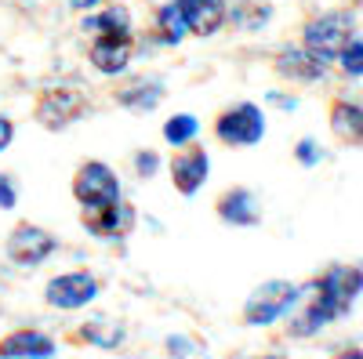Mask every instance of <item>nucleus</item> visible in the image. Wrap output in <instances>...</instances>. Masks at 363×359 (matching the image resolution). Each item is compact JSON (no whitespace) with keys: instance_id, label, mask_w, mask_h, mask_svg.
<instances>
[{"instance_id":"nucleus-1","label":"nucleus","mask_w":363,"mask_h":359,"mask_svg":"<svg viewBox=\"0 0 363 359\" xmlns=\"http://www.w3.org/2000/svg\"><path fill=\"white\" fill-rule=\"evenodd\" d=\"M298 302H301V287L298 283L269 280V283L255 287L251 297L244 302V323L247 326H272V323H280Z\"/></svg>"},{"instance_id":"nucleus-2","label":"nucleus","mask_w":363,"mask_h":359,"mask_svg":"<svg viewBox=\"0 0 363 359\" xmlns=\"http://www.w3.org/2000/svg\"><path fill=\"white\" fill-rule=\"evenodd\" d=\"M306 51L316 58V62H338V55L349 47L352 40V15L345 11H330V15H320L306 25Z\"/></svg>"},{"instance_id":"nucleus-3","label":"nucleus","mask_w":363,"mask_h":359,"mask_svg":"<svg viewBox=\"0 0 363 359\" xmlns=\"http://www.w3.org/2000/svg\"><path fill=\"white\" fill-rule=\"evenodd\" d=\"M309 287H313L338 316H345V312L359 302V294H363V268H359V265H327Z\"/></svg>"},{"instance_id":"nucleus-4","label":"nucleus","mask_w":363,"mask_h":359,"mask_svg":"<svg viewBox=\"0 0 363 359\" xmlns=\"http://www.w3.org/2000/svg\"><path fill=\"white\" fill-rule=\"evenodd\" d=\"M215 138L229 149H247L265 138V116L255 102H240L215 120Z\"/></svg>"},{"instance_id":"nucleus-5","label":"nucleus","mask_w":363,"mask_h":359,"mask_svg":"<svg viewBox=\"0 0 363 359\" xmlns=\"http://www.w3.org/2000/svg\"><path fill=\"white\" fill-rule=\"evenodd\" d=\"M73 196L80 207H113L120 203V178L102 160H87L73 174Z\"/></svg>"},{"instance_id":"nucleus-6","label":"nucleus","mask_w":363,"mask_h":359,"mask_svg":"<svg viewBox=\"0 0 363 359\" xmlns=\"http://www.w3.org/2000/svg\"><path fill=\"white\" fill-rule=\"evenodd\" d=\"M99 297V280L91 276V273H62V276H55L48 280L44 287V302L51 309H62V312H77V309H87L91 302Z\"/></svg>"},{"instance_id":"nucleus-7","label":"nucleus","mask_w":363,"mask_h":359,"mask_svg":"<svg viewBox=\"0 0 363 359\" xmlns=\"http://www.w3.org/2000/svg\"><path fill=\"white\" fill-rule=\"evenodd\" d=\"M87 113V98L77 87H48L37 98V120L48 131H62Z\"/></svg>"},{"instance_id":"nucleus-8","label":"nucleus","mask_w":363,"mask_h":359,"mask_svg":"<svg viewBox=\"0 0 363 359\" xmlns=\"http://www.w3.org/2000/svg\"><path fill=\"white\" fill-rule=\"evenodd\" d=\"M55 251H58V239H55L48 229H40V225L22 222V225H15L11 236H8V258H11L15 265H22V268H37V265L48 261Z\"/></svg>"},{"instance_id":"nucleus-9","label":"nucleus","mask_w":363,"mask_h":359,"mask_svg":"<svg viewBox=\"0 0 363 359\" xmlns=\"http://www.w3.org/2000/svg\"><path fill=\"white\" fill-rule=\"evenodd\" d=\"M80 225L95 239H124L135 229V207L113 203V207H84Z\"/></svg>"},{"instance_id":"nucleus-10","label":"nucleus","mask_w":363,"mask_h":359,"mask_svg":"<svg viewBox=\"0 0 363 359\" xmlns=\"http://www.w3.org/2000/svg\"><path fill=\"white\" fill-rule=\"evenodd\" d=\"M55 338L37 326H18L8 338H0V359H51Z\"/></svg>"},{"instance_id":"nucleus-11","label":"nucleus","mask_w":363,"mask_h":359,"mask_svg":"<svg viewBox=\"0 0 363 359\" xmlns=\"http://www.w3.org/2000/svg\"><path fill=\"white\" fill-rule=\"evenodd\" d=\"M313 290V287H309ZM306 297V305H301L298 312H287V334L291 338H313V334H320L327 323H335L338 319V312L330 309L323 297L313 290V294H301Z\"/></svg>"},{"instance_id":"nucleus-12","label":"nucleus","mask_w":363,"mask_h":359,"mask_svg":"<svg viewBox=\"0 0 363 359\" xmlns=\"http://www.w3.org/2000/svg\"><path fill=\"white\" fill-rule=\"evenodd\" d=\"M207 171H211V160L203 149H182L171 160V182L182 196H196L200 186L207 182Z\"/></svg>"},{"instance_id":"nucleus-13","label":"nucleus","mask_w":363,"mask_h":359,"mask_svg":"<svg viewBox=\"0 0 363 359\" xmlns=\"http://www.w3.org/2000/svg\"><path fill=\"white\" fill-rule=\"evenodd\" d=\"M215 211H218V218H222L225 225H233V229H251V225L262 222V207H258L255 193H251V189H240V186H236V189H225V193L218 196Z\"/></svg>"},{"instance_id":"nucleus-14","label":"nucleus","mask_w":363,"mask_h":359,"mask_svg":"<svg viewBox=\"0 0 363 359\" xmlns=\"http://www.w3.org/2000/svg\"><path fill=\"white\" fill-rule=\"evenodd\" d=\"M131 55H135L131 33L128 37H99L95 44H91V66H95L99 73H106V76H116V73L128 69Z\"/></svg>"},{"instance_id":"nucleus-15","label":"nucleus","mask_w":363,"mask_h":359,"mask_svg":"<svg viewBox=\"0 0 363 359\" xmlns=\"http://www.w3.org/2000/svg\"><path fill=\"white\" fill-rule=\"evenodd\" d=\"M174 4L186 15L189 33H196V37L218 33L225 22V0H174Z\"/></svg>"},{"instance_id":"nucleus-16","label":"nucleus","mask_w":363,"mask_h":359,"mask_svg":"<svg viewBox=\"0 0 363 359\" xmlns=\"http://www.w3.org/2000/svg\"><path fill=\"white\" fill-rule=\"evenodd\" d=\"M272 66H277V73L284 80H294V84H316V80H323V62H316L306 47H284Z\"/></svg>"},{"instance_id":"nucleus-17","label":"nucleus","mask_w":363,"mask_h":359,"mask_svg":"<svg viewBox=\"0 0 363 359\" xmlns=\"http://www.w3.org/2000/svg\"><path fill=\"white\" fill-rule=\"evenodd\" d=\"M327 120H330V131H335L338 142H345V145H363V109H359L356 102L335 98V102H330Z\"/></svg>"},{"instance_id":"nucleus-18","label":"nucleus","mask_w":363,"mask_h":359,"mask_svg":"<svg viewBox=\"0 0 363 359\" xmlns=\"http://www.w3.org/2000/svg\"><path fill=\"white\" fill-rule=\"evenodd\" d=\"M160 98H164V84H160V80H149V76H135V80H128V84L116 91V102L128 106V109H135V113L157 109Z\"/></svg>"},{"instance_id":"nucleus-19","label":"nucleus","mask_w":363,"mask_h":359,"mask_svg":"<svg viewBox=\"0 0 363 359\" xmlns=\"http://www.w3.org/2000/svg\"><path fill=\"white\" fill-rule=\"evenodd\" d=\"M77 338L87 341V345H99V348H116V345H124L128 326L120 319H109V316H91L77 331Z\"/></svg>"},{"instance_id":"nucleus-20","label":"nucleus","mask_w":363,"mask_h":359,"mask_svg":"<svg viewBox=\"0 0 363 359\" xmlns=\"http://www.w3.org/2000/svg\"><path fill=\"white\" fill-rule=\"evenodd\" d=\"M84 33H95V37H128L131 33V11L113 4L102 15L84 18Z\"/></svg>"},{"instance_id":"nucleus-21","label":"nucleus","mask_w":363,"mask_h":359,"mask_svg":"<svg viewBox=\"0 0 363 359\" xmlns=\"http://www.w3.org/2000/svg\"><path fill=\"white\" fill-rule=\"evenodd\" d=\"M157 29H160V40L164 44H178L182 37L189 33V25H186V15H182V8L174 4H164L160 11H157Z\"/></svg>"},{"instance_id":"nucleus-22","label":"nucleus","mask_w":363,"mask_h":359,"mask_svg":"<svg viewBox=\"0 0 363 359\" xmlns=\"http://www.w3.org/2000/svg\"><path fill=\"white\" fill-rule=\"evenodd\" d=\"M196 131H200V124H196V116H189V113H178V116H171L164 124V138L171 145H189L196 138Z\"/></svg>"},{"instance_id":"nucleus-23","label":"nucleus","mask_w":363,"mask_h":359,"mask_svg":"<svg viewBox=\"0 0 363 359\" xmlns=\"http://www.w3.org/2000/svg\"><path fill=\"white\" fill-rule=\"evenodd\" d=\"M338 66L345 76H363V40H349V47L338 55Z\"/></svg>"},{"instance_id":"nucleus-24","label":"nucleus","mask_w":363,"mask_h":359,"mask_svg":"<svg viewBox=\"0 0 363 359\" xmlns=\"http://www.w3.org/2000/svg\"><path fill=\"white\" fill-rule=\"evenodd\" d=\"M294 160H298L301 167H316V164L323 160V153H320V145H316L313 138H301V142L294 145Z\"/></svg>"},{"instance_id":"nucleus-25","label":"nucleus","mask_w":363,"mask_h":359,"mask_svg":"<svg viewBox=\"0 0 363 359\" xmlns=\"http://www.w3.org/2000/svg\"><path fill=\"white\" fill-rule=\"evenodd\" d=\"M157 167H160V156L153 153V149H145V153L135 156V171H138V178H153Z\"/></svg>"},{"instance_id":"nucleus-26","label":"nucleus","mask_w":363,"mask_h":359,"mask_svg":"<svg viewBox=\"0 0 363 359\" xmlns=\"http://www.w3.org/2000/svg\"><path fill=\"white\" fill-rule=\"evenodd\" d=\"M15 207V186L8 174H0V211H11Z\"/></svg>"},{"instance_id":"nucleus-27","label":"nucleus","mask_w":363,"mask_h":359,"mask_svg":"<svg viewBox=\"0 0 363 359\" xmlns=\"http://www.w3.org/2000/svg\"><path fill=\"white\" fill-rule=\"evenodd\" d=\"M189 348H193L189 338H182V334H178V338H167V352H171V359H186Z\"/></svg>"},{"instance_id":"nucleus-28","label":"nucleus","mask_w":363,"mask_h":359,"mask_svg":"<svg viewBox=\"0 0 363 359\" xmlns=\"http://www.w3.org/2000/svg\"><path fill=\"white\" fill-rule=\"evenodd\" d=\"M11 138H15V124H11L8 116H0V153L11 145Z\"/></svg>"},{"instance_id":"nucleus-29","label":"nucleus","mask_w":363,"mask_h":359,"mask_svg":"<svg viewBox=\"0 0 363 359\" xmlns=\"http://www.w3.org/2000/svg\"><path fill=\"white\" fill-rule=\"evenodd\" d=\"M330 359H363V348L359 345H349V348H338Z\"/></svg>"},{"instance_id":"nucleus-30","label":"nucleus","mask_w":363,"mask_h":359,"mask_svg":"<svg viewBox=\"0 0 363 359\" xmlns=\"http://www.w3.org/2000/svg\"><path fill=\"white\" fill-rule=\"evenodd\" d=\"M269 102L280 106V109H294L298 106V98H287V95H269Z\"/></svg>"},{"instance_id":"nucleus-31","label":"nucleus","mask_w":363,"mask_h":359,"mask_svg":"<svg viewBox=\"0 0 363 359\" xmlns=\"http://www.w3.org/2000/svg\"><path fill=\"white\" fill-rule=\"evenodd\" d=\"M69 4H73L77 11H87V8H95V4H102V0H69Z\"/></svg>"},{"instance_id":"nucleus-32","label":"nucleus","mask_w":363,"mask_h":359,"mask_svg":"<svg viewBox=\"0 0 363 359\" xmlns=\"http://www.w3.org/2000/svg\"><path fill=\"white\" fill-rule=\"evenodd\" d=\"M262 359H284V355H262Z\"/></svg>"}]
</instances>
